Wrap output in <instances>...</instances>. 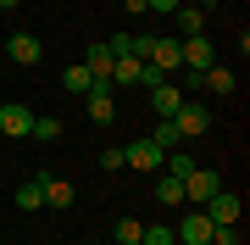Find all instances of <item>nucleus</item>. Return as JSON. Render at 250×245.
Instances as JSON below:
<instances>
[{"label": "nucleus", "mask_w": 250, "mask_h": 245, "mask_svg": "<svg viewBox=\"0 0 250 245\" xmlns=\"http://www.w3.org/2000/svg\"><path fill=\"white\" fill-rule=\"evenodd\" d=\"M172 123H178V134H184V139H200L206 128H211V111H206L200 100H184V106L172 111Z\"/></svg>", "instance_id": "0eeeda50"}, {"label": "nucleus", "mask_w": 250, "mask_h": 245, "mask_svg": "<svg viewBox=\"0 0 250 245\" xmlns=\"http://www.w3.org/2000/svg\"><path fill=\"white\" fill-rule=\"evenodd\" d=\"M211 228H217V223L206 218L200 206H189V212H184V223L172 228V234H178V245H211Z\"/></svg>", "instance_id": "423d86ee"}, {"label": "nucleus", "mask_w": 250, "mask_h": 245, "mask_svg": "<svg viewBox=\"0 0 250 245\" xmlns=\"http://www.w3.org/2000/svg\"><path fill=\"white\" fill-rule=\"evenodd\" d=\"M156 200H161V206H184V178L156 173Z\"/></svg>", "instance_id": "dca6fc26"}, {"label": "nucleus", "mask_w": 250, "mask_h": 245, "mask_svg": "<svg viewBox=\"0 0 250 245\" xmlns=\"http://www.w3.org/2000/svg\"><path fill=\"white\" fill-rule=\"evenodd\" d=\"M178 56H184V67H178V73H189V78H200L206 67L217 62V50H211V39H206V34H189V39H178Z\"/></svg>", "instance_id": "f03ea898"}, {"label": "nucleus", "mask_w": 250, "mask_h": 245, "mask_svg": "<svg viewBox=\"0 0 250 245\" xmlns=\"http://www.w3.org/2000/svg\"><path fill=\"white\" fill-rule=\"evenodd\" d=\"M39 184H45V206H56V212L72 206V184H67V178H50V173L39 167Z\"/></svg>", "instance_id": "4468645a"}, {"label": "nucleus", "mask_w": 250, "mask_h": 245, "mask_svg": "<svg viewBox=\"0 0 250 245\" xmlns=\"http://www.w3.org/2000/svg\"><path fill=\"white\" fill-rule=\"evenodd\" d=\"M161 162H167V151L150 145V134L134 139V145H123V167H145V173H161Z\"/></svg>", "instance_id": "39448f33"}, {"label": "nucleus", "mask_w": 250, "mask_h": 245, "mask_svg": "<svg viewBox=\"0 0 250 245\" xmlns=\"http://www.w3.org/2000/svg\"><path fill=\"white\" fill-rule=\"evenodd\" d=\"M145 62H150L161 78H172V73L184 67V56H178V34H156V39H150V56H145Z\"/></svg>", "instance_id": "7ed1b4c3"}, {"label": "nucleus", "mask_w": 250, "mask_h": 245, "mask_svg": "<svg viewBox=\"0 0 250 245\" xmlns=\"http://www.w3.org/2000/svg\"><path fill=\"white\" fill-rule=\"evenodd\" d=\"M200 212H206V218H211L217 228H223V223H239V195H233V190H217V195L206 200Z\"/></svg>", "instance_id": "9d476101"}, {"label": "nucleus", "mask_w": 250, "mask_h": 245, "mask_svg": "<svg viewBox=\"0 0 250 245\" xmlns=\"http://www.w3.org/2000/svg\"><path fill=\"white\" fill-rule=\"evenodd\" d=\"M28 134H34L39 145H56V139H62V117H34V128H28Z\"/></svg>", "instance_id": "aec40b11"}, {"label": "nucleus", "mask_w": 250, "mask_h": 245, "mask_svg": "<svg viewBox=\"0 0 250 245\" xmlns=\"http://www.w3.org/2000/svg\"><path fill=\"white\" fill-rule=\"evenodd\" d=\"M139 245H178V234H172L167 223H145V234H139Z\"/></svg>", "instance_id": "412c9836"}, {"label": "nucleus", "mask_w": 250, "mask_h": 245, "mask_svg": "<svg viewBox=\"0 0 250 245\" xmlns=\"http://www.w3.org/2000/svg\"><path fill=\"white\" fill-rule=\"evenodd\" d=\"M172 22H178L184 39H189V34H206V11H200V6H178V11H172Z\"/></svg>", "instance_id": "f3484780"}, {"label": "nucleus", "mask_w": 250, "mask_h": 245, "mask_svg": "<svg viewBox=\"0 0 250 245\" xmlns=\"http://www.w3.org/2000/svg\"><path fill=\"white\" fill-rule=\"evenodd\" d=\"M28 128H34V111H28L22 100H6V106H0V134L6 139H28Z\"/></svg>", "instance_id": "6e6552de"}, {"label": "nucleus", "mask_w": 250, "mask_h": 245, "mask_svg": "<svg viewBox=\"0 0 250 245\" xmlns=\"http://www.w3.org/2000/svg\"><path fill=\"white\" fill-rule=\"evenodd\" d=\"M217 190H228V184H223V173H217V167H195V173L184 178V206H206Z\"/></svg>", "instance_id": "f257e3e1"}, {"label": "nucleus", "mask_w": 250, "mask_h": 245, "mask_svg": "<svg viewBox=\"0 0 250 245\" xmlns=\"http://www.w3.org/2000/svg\"><path fill=\"white\" fill-rule=\"evenodd\" d=\"M150 145H161V151H178V145H184L178 123H172V117H167V123H156V128H150Z\"/></svg>", "instance_id": "a211bd4d"}, {"label": "nucleus", "mask_w": 250, "mask_h": 245, "mask_svg": "<svg viewBox=\"0 0 250 245\" xmlns=\"http://www.w3.org/2000/svg\"><path fill=\"white\" fill-rule=\"evenodd\" d=\"M6 56L17 67H39V62H45V39H39V34H6Z\"/></svg>", "instance_id": "20e7f679"}, {"label": "nucleus", "mask_w": 250, "mask_h": 245, "mask_svg": "<svg viewBox=\"0 0 250 245\" xmlns=\"http://www.w3.org/2000/svg\"><path fill=\"white\" fill-rule=\"evenodd\" d=\"M139 234H145L139 218H123V223H117V245H139Z\"/></svg>", "instance_id": "4be33fe9"}, {"label": "nucleus", "mask_w": 250, "mask_h": 245, "mask_svg": "<svg viewBox=\"0 0 250 245\" xmlns=\"http://www.w3.org/2000/svg\"><path fill=\"white\" fill-rule=\"evenodd\" d=\"M184 100H189V95H184V89H178V84H172V78H161V84H150V111H156L161 123H167L172 111L184 106Z\"/></svg>", "instance_id": "1a4fd4ad"}, {"label": "nucleus", "mask_w": 250, "mask_h": 245, "mask_svg": "<svg viewBox=\"0 0 250 245\" xmlns=\"http://www.w3.org/2000/svg\"><path fill=\"white\" fill-rule=\"evenodd\" d=\"M200 89H217V95H233L239 89V73H233V67H223V62H211L200 73Z\"/></svg>", "instance_id": "ddd939ff"}, {"label": "nucleus", "mask_w": 250, "mask_h": 245, "mask_svg": "<svg viewBox=\"0 0 250 245\" xmlns=\"http://www.w3.org/2000/svg\"><path fill=\"white\" fill-rule=\"evenodd\" d=\"M211 245H239V223H223V228H211Z\"/></svg>", "instance_id": "5701e85b"}, {"label": "nucleus", "mask_w": 250, "mask_h": 245, "mask_svg": "<svg viewBox=\"0 0 250 245\" xmlns=\"http://www.w3.org/2000/svg\"><path fill=\"white\" fill-rule=\"evenodd\" d=\"M17 206H22V212H39V206H45V184H39V167L17 184Z\"/></svg>", "instance_id": "2eb2a0df"}, {"label": "nucleus", "mask_w": 250, "mask_h": 245, "mask_svg": "<svg viewBox=\"0 0 250 245\" xmlns=\"http://www.w3.org/2000/svg\"><path fill=\"white\" fill-rule=\"evenodd\" d=\"M123 11H128V17H145L150 6H145V0H123Z\"/></svg>", "instance_id": "393cba45"}, {"label": "nucleus", "mask_w": 250, "mask_h": 245, "mask_svg": "<svg viewBox=\"0 0 250 245\" xmlns=\"http://www.w3.org/2000/svg\"><path fill=\"white\" fill-rule=\"evenodd\" d=\"M83 111H89V123H117V100L106 84H95L89 95H83Z\"/></svg>", "instance_id": "f8f14e48"}, {"label": "nucleus", "mask_w": 250, "mask_h": 245, "mask_svg": "<svg viewBox=\"0 0 250 245\" xmlns=\"http://www.w3.org/2000/svg\"><path fill=\"white\" fill-rule=\"evenodd\" d=\"M62 84H67L72 95H89V89H95V78H89V67H83V62H78V67H67V73H62Z\"/></svg>", "instance_id": "6ab92c4d"}, {"label": "nucleus", "mask_w": 250, "mask_h": 245, "mask_svg": "<svg viewBox=\"0 0 250 245\" xmlns=\"http://www.w3.org/2000/svg\"><path fill=\"white\" fill-rule=\"evenodd\" d=\"M83 67H89V78H95V84H106V89H111V67H117V56L106 50V39L83 50Z\"/></svg>", "instance_id": "9b49d317"}, {"label": "nucleus", "mask_w": 250, "mask_h": 245, "mask_svg": "<svg viewBox=\"0 0 250 245\" xmlns=\"http://www.w3.org/2000/svg\"><path fill=\"white\" fill-rule=\"evenodd\" d=\"M145 6H150V11H161V17H172V11L184 6V0H145Z\"/></svg>", "instance_id": "b1692460"}, {"label": "nucleus", "mask_w": 250, "mask_h": 245, "mask_svg": "<svg viewBox=\"0 0 250 245\" xmlns=\"http://www.w3.org/2000/svg\"><path fill=\"white\" fill-rule=\"evenodd\" d=\"M17 6H22V0H0V11H17Z\"/></svg>", "instance_id": "a878e982"}]
</instances>
